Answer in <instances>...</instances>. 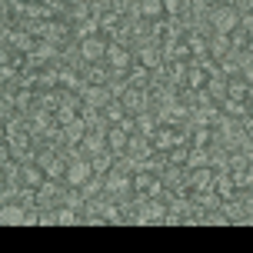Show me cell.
Instances as JSON below:
<instances>
[{
    "instance_id": "obj_26",
    "label": "cell",
    "mask_w": 253,
    "mask_h": 253,
    "mask_svg": "<svg viewBox=\"0 0 253 253\" xmlns=\"http://www.w3.org/2000/svg\"><path fill=\"white\" fill-rule=\"evenodd\" d=\"M230 47H233V53H240L250 47V34L243 30V27H237V30H230Z\"/></svg>"
},
{
    "instance_id": "obj_12",
    "label": "cell",
    "mask_w": 253,
    "mask_h": 253,
    "mask_svg": "<svg viewBox=\"0 0 253 253\" xmlns=\"http://www.w3.org/2000/svg\"><path fill=\"white\" fill-rule=\"evenodd\" d=\"M130 137H133V133H126L124 126H107V147H110V153H117V157H120V153H126V147H130Z\"/></svg>"
},
{
    "instance_id": "obj_5",
    "label": "cell",
    "mask_w": 253,
    "mask_h": 253,
    "mask_svg": "<svg viewBox=\"0 0 253 253\" xmlns=\"http://www.w3.org/2000/svg\"><path fill=\"white\" fill-rule=\"evenodd\" d=\"M107 50H110V40L103 37V34H93V37L80 40V57H84V63L107 60Z\"/></svg>"
},
{
    "instance_id": "obj_8",
    "label": "cell",
    "mask_w": 253,
    "mask_h": 253,
    "mask_svg": "<svg viewBox=\"0 0 253 253\" xmlns=\"http://www.w3.org/2000/svg\"><path fill=\"white\" fill-rule=\"evenodd\" d=\"M213 173L216 167H193L187 170V187L197 193V190H213Z\"/></svg>"
},
{
    "instance_id": "obj_2",
    "label": "cell",
    "mask_w": 253,
    "mask_h": 253,
    "mask_svg": "<svg viewBox=\"0 0 253 253\" xmlns=\"http://www.w3.org/2000/svg\"><path fill=\"white\" fill-rule=\"evenodd\" d=\"M103 193H110V197H117V200L130 197V193H133V173H126V170L114 167V170L103 177Z\"/></svg>"
},
{
    "instance_id": "obj_6",
    "label": "cell",
    "mask_w": 253,
    "mask_h": 253,
    "mask_svg": "<svg viewBox=\"0 0 253 253\" xmlns=\"http://www.w3.org/2000/svg\"><path fill=\"white\" fill-rule=\"evenodd\" d=\"M90 177H93V164H90V157H74V160L67 164V177H63V183H70V187H84Z\"/></svg>"
},
{
    "instance_id": "obj_11",
    "label": "cell",
    "mask_w": 253,
    "mask_h": 253,
    "mask_svg": "<svg viewBox=\"0 0 253 253\" xmlns=\"http://www.w3.org/2000/svg\"><path fill=\"white\" fill-rule=\"evenodd\" d=\"M120 100H124V107L130 110V114H140V110L153 107V103H150V93H147V90H140V87H130Z\"/></svg>"
},
{
    "instance_id": "obj_3",
    "label": "cell",
    "mask_w": 253,
    "mask_h": 253,
    "mask_svg": "<svg viewBox=\"0 0 253 253\" xmlns=\"http://www.w3.org/2000/svg\"><path fill=\"white\" fill-rule=\"evenodd\" d=\"M133 63H137V57H133V47L110 40V50H107V67H110L114 74H126Z\"/></svg>"
},
{
    "instance_id": "obj_10",
    "label": "cell",
    "mask_w": 253,
    "mask_h": 253,
    "mask_svg": "<svg viewBox=\"0 0 253 253\" xmlns=\"http://www.w3.org/2000/svg\"><path fill=\"white\" fill-rule=\"evenodd\" d=\"M110 147H107V130H90L87 137H84V143H80V153L84 157H97V153H107Z\"/></svg>"
},
{
    "instance_id": "obj_16",
    "label": "cell",
    "mask_w": 253,
    "mask_h": 253,
    "mask_svg": "<svg viewBox=\"0 0 253 253\" xmlns=\"http://www.w3.org/2000/svg\"><path fill=\"white\" fill-rule=\"evenodd\" d=\"M24 216H27V207L24 203H3V210H0V223L3 227H17V223H24Z\"/></svg>"
},
{
    "instance_id": "obj_28",
    "label": "cell",
    "mask_w": 253,
    "mask_h": 253,
    "mask_svg": "<svg viewBox=\"0 0 253 253\" xmlns=\"http://www.w3.org/2000/svg\"><path fill=\"white\" fill-rule=\"evenodd\" d=\"M187 157H190V143H180V147H173V150L167 153V160H170V164H177V167L187 164Z\"/></svg>"
},
{
    "instance_id": "obj_9",
    "label": "cell",
    "mask_w": 253,
    "mask_h": 253,
    "mask_svg": "<svg viewBox=\"0 0 253 253\" xmlns=\"http://www.w3.org/2000/svg\"><path fill=\"white\" fill-rule=\"evenodd\" d=\"M213 190L223 197V200H233V197H237V183H233L230 167H216V173H213Z\"/></svg>"
},
{
    "instance_id": "obj_24",
    "label": "cell",
    "mask_w": 253,
    "mask_h": 253,
    "mask_svg": "<svg viewBox=\"0 0 253 253\" xmlns=\"http://www.w3.org/2000/svg\"><path fill=\"white\" fill-rule=\"evenodd\" d=\"M93 34H100V20H97V17H87V20L74 24V40H77V43L87 40V37H93Z\"/></svg>"
},
{
    "instance_id": "obj_15",
    "label": "cell",
    "mask_w": 253,
    "mask_h": 253,
    "mask_svg": "<svg viewBox=\"0 0 253 253\" xmlns=\"http://www.w3.org/2000/svg\"><path fill=\"white\" fill-rule=\"evenodd\" d=\"M47 180V170L37 164V160H30V164L20 167V183H27V187H40Z\"/></svg>"
},
{
    "instance_id": "obj_7",
    "label": "cell",
    "mask_w": 253,
    "mask_h": 253,
    "mask_svg": "<svg viewBox=\"0 0 253 253\" xmlns=\"http://www.w3.org/2000/svg\"><path fill=\"white\" fill-rule=\"evenodd\" d=\"M80 97H84V103H87V107H97V110H103L107 103L114 100V93H110V87H107V84H87Z\"/></svg>"
},
{
    "instance_id": "obj_13",
    "label": "cell",
    "mask_w": 253,
    "mask_h": 253,
    "mask_svg": "<svg viewBox=\"0 0 253 253\" xmlns=\"http://www.w3.org/2000/svg\"><path fill=\"white\" fill-rule=\"evenodd\" d=\"M160 47H164V60L167 63L190 60V43H187V37H183V40H164Z\"/></svg>"
},
{
    "instance_id": "obj_27",
    "label": "cell",
    "mask_w": 253,
    "mask_h": 253,
    "mask_svg": "<svg viewBox=\"0 0 253 253\" xmlns=\"http://www.w3.org/2000/svg\"><path fill=\"white\" fill-rule=\"evenodd\" d=\"M57 223H60V227L80 223V210H74V207H57Z\"/></svg>"
},
{
    "instance_id": "obj_18",
    "label": "cell",
    "mask_w": 253,
    "mask_h": 253,
    "mask_svg": "<svg viewBox=\"0 0 253 253\" xmlns=\"http://www.w3.org/2000/svg\"><path fill=\"white\" fill-rule=\"evenodd\" d=\"M137 10H140L143 20H160V17H167L164 0H137Z\"/></svg>"
},
{
    "instance_id": "obj_17",
    "label": "cell",
    "mask_w": 253,
    "mask_h": 253,
    "mask_svg": "<svg viewBox=\"0 0 253 253\" xmlns=\"http://www.w3.org/2000/svg\"><path fill=\"white\" fill-rule=\"evenodd\" d=\"M126 80H130V87L150 90V87H153V70H147V67H140V63H133V67L126 70Z\"/></svg>"
},
{
    "instance_id": "obj_25",
    "label": "cell",
    "mask_w": 253,
    "mask_h": 253,
    "mask_svg": "<svg viewBox=\"0 0 253 253\" xmlns=\"http://www.w3.org/2000/svg\"><path fill=\"white\" fill-rule=\"evenodd\" d=\"M103 114H107V124L114 126V124H120V120H124V117L130 114V110L124 107V100H120V97H114V100H110L107 107H103Z\"/></svg>"
},
{
    "instance_id": "obj_4",
    "label": "cell",
    "mask_w": 253,
    "mask_h": 253,
    "mask_svg": "<svg viewBox=\"0 0 253 253\" xmlns=\"http://www.w3.org/2000/svg\"><path fill=\"white\" fill-rule=\"evenodd\" d=\"M133 57H137L140 67H147V70H157L164 60V47L160 43H153V40H140L137 47H133Z\"/></svg>"
},
{
    "instance_id": "obj_20",
    "label": "cell",
    "mask_w": 253,
    "mask_h": 253,
    "mask_svg": "<svg viewBox=\"0 0 253 253\" xmlns=\"http://www.w3.org/2000/svg\"><path fill=\"white\" fill-rule=\"evenodd\" d=\"M207 84H210V74H207V70H203L200 63H193V60H190V70H187V84H183V87L203 90V87H207Z\"/></svg>"
},
{
    "instance_id": "obj_1",
    "label": "cell",
    "mask_w": 253,
    "mask_h": 253,
    "mask_svg": "<svg viewBox=\"0 0 253 253\" xmlns=\"http://www.w3.org/2000/svg\"><path fill=\"white\" fill-rule=\"evenodd\" d=\"M210 27H213L216 34H230V30H237L240 27V10L230 3V0H223V3H213L210 7Z\"/></svg>"
},
{
    "instance_id": "obj_21",
    "label": "cell",
    "mask_w": 253,
    "mask_h": 253,
    "mask_svg": "<svg viewBox=\"0 0 253 253\" xmlns=\"http://www.w3.org/2000/svg\"><path fill=\"white\" fill-rule=\"evenodd\" d=\"M90 164H93V173H97V177H107V173L117 167V153H110V150L97 153V157H90Z\"/></svg>"
},
{
    "instance_id": "obj_14",
    "label": "cell",
    "mask_w": 253,
    "mask_h": 253,
    "mask_svg": "<svg viewBox=\"0 0 253 253\" xmlns=\"http://www.w3.org/2000/svg\"><path fill=\"white\" fill-rule=\"evenodd\" d=\"M87 133H90V130H87V124H84V117H77L74 124L63 126V147H80Z\"/></svg>"
},
{
    "instance_id": "obj_19",
    "label": "cell",
    "mask_w": 253,
    "mask_h": 253,
    "mask_svg": "<svg viewBox=\"0 0 253 253\" xmlns=\"http://www.w3.org/2000/svg\"><path fill=\"white\" fill-rule=\"evenodd\" d=\"M207 40H210V53H213L216 60H223L227 53H233V47H230V34H216L213 30Z\"/></svg>"
},
{
    "instance_id": "obj_22",
    "label": "cell",
    "mask_w": 253,
    "mask_h": 253,
    "mask_svg": "<svg viewBox=\"0 0 253 253\" xmlns=\"http://www.w3.org/2000/svg\"><path fill=\"white\" fill-rule=\"evenodd\" d=\"M220 114H223V117H233V120H243V117H247V100L223 97V100H220Z\"/></svg>"
},
{
    "instance_id": "obj_23",
    "label": "cell",
    "mask_w": 253,
    "mask_h": 253,
    "mask_svg": "<svg viewBox=\"0 0 253 253\" xmlns=\"http://www.w3.org/2000/svg\"><path fill=\"white\" fill-rule=\"evenodd\" d=\"M253 87L243 80V77H233V80H227V97H233V100H250Z\"/></svg>"
},
{
    "instance_id": "obj_29",
    "label": "cell",
    "mask_w": 253,
    "mask_h": 253,
    "mask_svg": "<svg viewBox=\"0 0 253 253\" xmlns=\"http://www.w3.org/2000/svg\"><path fill=\"white\" fill-rule=\"evenodd\" d=\"M210 3H223V0H210Z\"/></svg>"
}]
</instances>
